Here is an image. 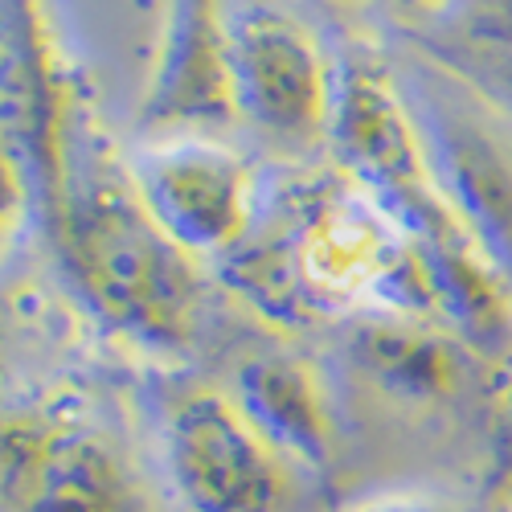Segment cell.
<instances>
[{
	"mask_svg": "<svg viewBox=\"0 0 512 512\" xmlns=\"http://www.w3.org/2000/svg\"><path fill=\"white\" fill-rule=\"evenodd\" d=\"M238 119L279 144L328 140L336 70L304 21L271 5L230 13Z\"/></svg>",
	"mask_w": 512,
	"mask_h": 512,
	"instance_id": "6",
	"label": "cell"
},
{
	"mask_svg": "<svg viewBox=\"0 0 512 512\" xmlns=\"http://www.w3.org/2000/svg\"><path fill=\"white\" fill-rule=\"evenodd\" d=\"M160 459L185 512H271L287 488L283 455L234 394L189 386L160 410Z\"/></svg>",
	"mask_w": 512,
	"mask_h": 512,
	"instance_id": "3",
	"label": "cell"
},
{
	"mask_svg": "<svg viewBox=\"0 0 512 512\" xmlns=\"http://www.w3.org/2000/svg\"><path fill=\"white\" fill-rule=\"evenodd\" d=\"M398 5H414V9H431V5H447V0H398Z\"/></svg>",
	"mask_w": 512,
	"mask_h": 512,
	"instance_id": "13",
	"label": "cell"
},
{
	"mask_svg": "<svg viewBox=\"0 0 512 512\" xmlns=\"http://www.w3.org/2000/svg\"><path fill=\"white\" fill-rule=\"evenodd\" d=\"M127 164L148 213L193 259L222 263L259 218V173L213 140H164Z\"/></svg>",
	"mask_w": 512,
	"mask_h": 512,
	"instance_id": "5",
	"label": "cell"
},
{
	"mask_svg": "<svg viewBox=\"0 0 512 512\" xmlns=\"http://www.w3.org/2000/svg\"><path fill=\"white\" fill-rule=\"evenodd\" d=\"M37 205L62 279L95 324L152 357L193 349L205 283L148 213L127 164L70 87L41 132L5 144V218Z\"/></svg>",
	"mask_w": 512,
	"mask_h": 512,
	"instance_id": "1",
	"label": "cell"
},
{
	"mask_svg": "<svg viewBox=\"0 0 512 512\" xmlns=\"http://www.w3.org/2000/svg\"><path fill=\"white\" fill-rule=\"evenodd\" d=\"M238 300L283 328L349 312L439 316L422 242L345 168L300 177L259 201L250 234L222 259Z\"/></svg>",
	"mask_w": 512,
	"mask_h": 512,
	"instance_id": "2",
	"label": "cell"
},
{
	"mask_svg": "<svg viewBox=\"0 0 512 512\" xmlns=\"http://www.w3.org/2000/svg\"><path fill=\"white\" fill-rule=\"evenodd\" d=\"M426 156L451 197V205L463 213V222L476 230V238L492 250V259L508 271L512 263V168L492 148V140L463 132V123H451L443 111L431 119H418Z\"/></svg>",
	"mask_w": 512,
	"mask_h": 512,
	"instance_id": "9",
	"label": "cell"
},
{
	"mask_svg": "<svg viewBox=\"0 0 512 512\" xmlns=\"http://www.w3.org/2000/svg\"><path fill=\"white\" fill-rule=\"evenodd\" d=\"M0 484L5 512H119L127 496L115 443L66 398L9 406Z\"/></svg>",
	"mask_w": 512,
	"mask_h": 512,
	"instance_id": "4",
	"label": "cell"
},
{
	"mask_svg": "<svg viewBox=\"0 0 512 512\" xmlns=\"http://www.w3.org/2000/svg\"><path fill=\"white\" fill-rule=\"evenodd\" d=\"M238 123L234 37L222 0H164L160 50L140 95V132H213Z\"/></svg>",
	"mask_w": 512,
	"mask_h": 512,
	"instance_id": "7",
	"label": "cell"
},
{
	"mask_svg": "<svg viewBox=\"0 0 512 512\" xmlns=\"http://www.w3.org/2000/svg\"><path fill=\"white\" fill-rule=\"evenodd\" d=\"M484 500L508 504L512 500V336L496 353V373L488 386V476Z\"/></svg>",
	"mask_w": 512,
	"mask_h": 512,
	"instance_id": "11",
	"label": "cell"
},
{
	"mask_svg": "<svg viewBox=\"0 0 512 512\" xmlns=\"http://www.w3.org/2000/svg\"><path fill=\"white\" fill-rule=\"evenodd\" d=\"M234 402L254 422L283 463L324 472L332 459V418L328 398L312 365L287 353L250 357L234 373Z\"/></svg>",
	"mask_w": 512,
	"mask_h": 512,
	"instance_id": "8",
	"label": "cell"
},
{
	"mask_svg": "<svg viewBox=\"0 0 512 512\" xmlns=\"http://www.w3.org/2000/svg\"><path fill=\"white\" fill-rule=\"evenodd\" d=\"M357 365L386 394L406 402H439L459 386V345L426 316H381L353 336Z\"/></svg>",
	"mask_w": 512,
	"mask_h": 512,
	"instance_id": "10",
	"label": "cell"
},
{
	"mask_svg": "<svg viewBox=\"0 0 512 512\" xmlns=\"http://www.w3.org/2000/svg\"><path fill=\"white\" fill-rule=\"evenodd\" d=\"M353 512H451V508L435 496H377Z\"/></svg>",
	"mask_w": 512,
	"mask_h": 512,
	"instance_id": "12",
	"label": "cell"
}]
</instances>
